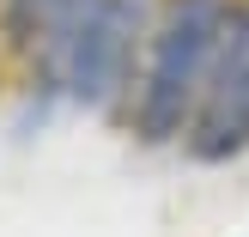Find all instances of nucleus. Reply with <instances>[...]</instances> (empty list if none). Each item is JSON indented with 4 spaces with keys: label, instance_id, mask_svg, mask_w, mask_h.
<instances>
[{
    "label": "nucleus",
    "instance_id": "obj_1",
    "mask_svg": "<svg viewBox=\"0 0 249 237\" xmlns=\"http://www.w3.org/2000/svg\"><path fill=\"white\" fill-rule=\"evenodd\" d=\"M195 97H201L195 146H201L207 158H219V152H231V146L249 140V18L243 12H225L213 61H207Z\"/></svg>",
    "mask_w": 249,
    "mask_h": 237
}]
</instances>
